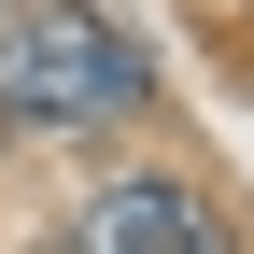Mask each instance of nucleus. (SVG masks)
<instances>
[{
	"mask_svg": "<svg viewBox=\"0 0 254 254\" xmlns=\"http://www.w3.org/2000/svg\"><path fill=\"white\" fill-rule=\"evenodd\" d=\"M141 43H127L113 14H85V0H28L14 28H0V127H99L141 99Z\"/></svg>",
	"mask_w": 254,
	"mask_h": 254,
	"instance_id": "nucleus-1",
	"label": "nucleus"
},
{
	"mask_svg": "<svg viewBox=\"0 0 254 254\" xmlns=\"http://www.w3.org/2000/svg\"><path fill=\"white\" fill-rule=\"evenodd\" d=\"M71 254H226V240H212V212L184 198V184L127 170V184H99V198L71 212Z\"/></svg>",
	"mask_w": 254,
	"mask_h": 254,
	"instance_id": "nucleus-2",
	"label": "nucleus"
}]
</instances>
